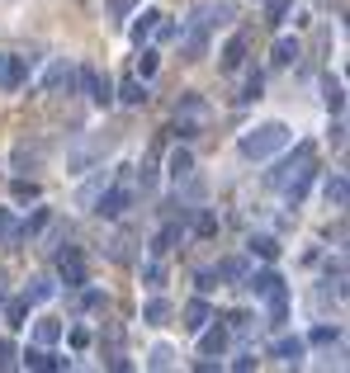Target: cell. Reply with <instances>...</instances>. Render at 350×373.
I'll return each mask as SVG.
<instances>
[{
    "mask_svg": "<svg viewBox=\"0 0 350 373\" xmlns=\"http://www.w3.org/2000/svg\"><path fill=\"white\" fill-rule=\"evenodd\" d=\"M289 142H294V128L274 118V123H261V128L242 133V156L246 161H270V156H279Z\"/></svg>",
    "mask_w": 350,
    "mask_h": 373,
    "instance_id": "6da1fadb",
    "label": "cell"
},
{
    "mask_svg": "<svg viewBox=\"0 0 350 373\" xmlns=\"http://www.w3.org/2000/svg\"><path fill=\"white\" fill-rule=\"evenodd\" d=\"M109 147H114V137H105V133H95V137H85V142H76V147L67 152V170H71V175L90 170L95 161H105Z\"/></svg>",
    "mask_w": 350,
    "mask_h": 373,
    "instance_id": "7a4b0ae2",
    "label": "cell"
},
{
    "mask_svg": "<svg viewBox=\"0 0 350 373\" xmlns=\"http://www.w3.org/2000/svg\"><path fill=\"white\" fill-rule=\"evenodd\" d=\"M232 0H204V5H194V19L189 28H199V33H213L218 24H232Z\"/></svg>",
    "mask_w": 350,
    "mask_h": 373,
    "instance_id": "3957f363",
    "label": "cell"
},
{
    "mask_svg": "<svg viewBox=\"0 0 350 373\" xmlns=\"http://www.w3.org/2000/svg\"><path fill=\"white\" fill-rule=\"evenodd\" d=\"M204 118H209V104L199 95H180V104H175V128H180V137H194L204 128Z\"/></svg>",
    "mask_w": 350,
    "mask_h": 373,
    "instance_id": "277c9868",
    "label": "cell"
},
{
    "mask_svg": "<svg viewBox=\"0 0 350 373\" xmlns=\"http://www.w3.org/2000/svg\"><path fill=\"white\" fill-rule=\"evenodd\" d=\"M128 203H133V189L105 185V194L95 199V213H100V217H123V213H128Z\"/></svg>",
    "mask_w": 350,
    "mask_h": 373,
    "instance_id": "5b68a950",
    "label": "cell"
},
{
    "mask_svg": "<svg viewBox=\"0 0 350 373\" xmlns=\"http://www.w3.org/2000/svg\"><path fill=\"white\" fill-rule=\"evenodd\" d=\"M166 175H170V185H185L189 175H194V152H189V147H175V152L166 156Z\"/></svg>",
    "mask_w": 350,
    "mask_h": 373,
    "instance_id": "8992f818",
    "label": "cell"
},
{
    "mask_svg": "<svg viewBox=\"0 0 350 373\" xmlns=\"http://www.w3.org/2000/svg\"><path fill=\"white\" fill-rule=\"evenodd\" d=\"M76 85L90 95V104H109V80H100L95 66H81V71H76Z\"/></svg>",
    "mask_w": 350,
    "mask_h": 373,
    "instance_id": "52a82bcc",
    "label": "cell"
},
{
    "mask_svg": "<svg viewBox=\"0 0 350 373\" xmlns=\"http://www.w3.org/2000/svg\"><path fill=\"white\" fill-rule=\"evenodd\" d=\"M57 274H62V284H67V289H81V284H85L81 255H76V251H62V255H57Z\"/></svg>",
    "mask_w": 350,
    "mask_h": 373,
    "instance_id": "ba28073f",
    "label": "cell"
},
{
    "mask_svg": "<svg viewBox=\"0 0 350 373\" xmlns=\"http://www.w3.org/2000/svg\"><path fill=\"white\" fill-rule=\"evenodd\" d=\"M303 340H298V336H279V340H274V345H270V354H274V359H279V364H289V369H298V364H303Z\"/></svg>",
    "mask_w": 350,
    "mask_h": 373,
    "instance_id": "9c48e42d",
    "label": "cell"
},
{
    "mask_svg": "<svg viewBox=\"0 0 350 373\" xmlns=\"http://www.w3.org/2000/svg\"><path fill=\"white\" fill-rule=\"evenodd\" d=\"M71 80H76V66H71L67 57H57L53 66L43 71V80H38V85H43V90H62V85H71Z\"/></svg>",
    "mask_w": 350,
    "mask_h": 373,
    "instance_id": "30bf717a",
    "label": "cell"
},
{
    "mask_svg": "<svg viewBox=\"0 0 350 373\" xmlns=\"http://www.w3.org/2000/svg\"><path fill=\"white\" fill-rule=\"evenodd\" d=\"M28 76V57H5V71H0V90H19Z\"/></svg>",
    "mask_w": 350,
    "mask_h": 373,
    "instance_id": "8fae6325",
    "label": "cell"
},
{
    "mask_svg": "<svg viewBox=\"0 0 350 373\" xmlns=\"http://www.w3.org/2000/svg\"><path fill=\"white\" fill-rule=\"evenodd\" d=\"M19 364H24V369H67V359H62V354H48L43 345L24 349V354H19Z\"/></svg>",
    "mask_w": 350,
    "mask_h": 373,
    "instance_id": "7c38bea8",
    "label": "cell"
},
{
    "mask_svg": "<svg viewBox=\"0 0 350 373\" xmlns=\"http://www.w3.org/2000/svg\"><path fill=\"white\" fill-rule=\"evenodd\" d=\"M194 336H199V354H222L227 349V326H204Z\"/></svg>",
    "mask_w": 350,
    "mask_h": 373,
    "instance_id": "4fadbf2b",
    "label": "cell"
},
{
    "mask_svg": "<svg viewBox=\"0 0 350 373\" xmlns=\"http://www.w3.org/2000/svg\"><path fill=\"white\" fill-rule=\"evenodd\" d=\"M157 24H161V15H157V10H142V15L133 19V33H128V38H133V48H142V43L157 33Z\"/></svg>",
    "mask_w": 350,
    "mask_h": 373,
    "instance_id": "5bb4252c",
    "label": "cell"
},
{
    "mask_svg": "<svg viewBox=\"0 0 350 373\" xmlns=\"http://www.w3.org/2000/svg\"><path fill=\"white\" fill-rule=\"evenodd\" d=\"M180 57H185V62H204V57H209V33L189 28V33H185V43H180Z\"/></svg>",
    "mask_w": 350,
    "mask_h": 373,
    "instance_id": "9a60e30c",
    "label": "cell"
},
{
    "mask_svg": "<svg viewBox=\"0 0 350 373\" xmlns=\"http://www.w3.org/2000/svg\"><path fill=\"white\" fill-rule=\"evenodd\" d=\"M246 289H251L256 298H265L270 289H279V274H274V269H256V274L246 269Z\"/></svg>",
    "mask_w": 350,
    "mask_h": 373,
    "instance_id": "2e32d148",
    "label": "cell"
},
{
    "mask_svg": "<svg viewBox=\"0 0 350 373\" xmlns=\"http://www.w3.org/2000/svg\"><path fill=\"white\" fill-rule=\"evenodd\" d=\"M209 321H213V307H209L204 298H194V302L185 307V326H189V331H204Z\"/></svg>",
    "mask_w": 350,
    "mask_h": 373,
    "instance_id": "e0dca14e",
    "label": "cell"
},
{
    "mask_svg": "<svg viewBox=\"0 0 350 373\" xmlns=\"http://www.w3.org/2000/svg\"><path fill=\"white\" fill-rule=\"evenodd\" d=\"M105 185H109V170H100L95 180H85V185H81V194H76V199H81V208H95V199L105 194Z\"/></svg>",
    "mask_w": 350,
    "mask_h": 373,
    "instance_id": "ac0fdd59",
    "label": "cell"
},
{
    "mask_svg": "<svg viewBox=\"0 0 350 373\" xmlns=\"http://www.w3.org/2000/svg\"><path fill=\"white\" fill-rule=\"evenodd\" d=\"M33 340H38V345H57V340H62V321L43 317L38 326H33Z\"/></svg>",
    "mask_w": 350,
    "mask_h": 373,
    "instance_id": "d6986e66",
    "label": "cell"
},
{
    "mask_svg": "<svg viewBox=\"0 0 350 373\" xmlns=\"http://www.w3.org/2000/svg\"><path fill=\"white\" fill-rule=\"evenodd\" d=\"M242 62H246V38L237 33V38H232V43L222 48V71H237Z\"/></svg>",
    "mask_w": 350,
    "mask_h": 373,
    "instance_id": "ffe728a7",
    "label": "cell"
},
{
    "mask_svg": "<svg viewBox=\"0 0 350 373\" xmlns=\"http://www.w3.org/2000/svg\"><path fill=\"white\" fill-rule=\"evenodd\" d=\"M180 237H185V227H180V222H166L161 232H157V241H152V251H157V255H166V251H170Z\"/></svg>",
    "mask_w": 350,
    "mask_h": 373,
    "instance_id": "44dd1931",
    "label": "cell"
},
{
    "mask_svg": "<svg viewBox=\"0 0 350 373\" xmlns=\"http://www.w3.org/2000/svg\"><path fill=\"white\" fill-rule=\"evenodd\" d=\"M346 194H350V185H346V175L336 170V175L326 180V203H331V208H346Z\"/></svg>",
    "mask_w": 350,
    "mask_h": 373,
    "instance_id": "7402d4cb",
    "label": "cell"
},
{
    "mask_svg": "<svg viewBox=\"0 0 350 373\" xmlns=\"http://www.w3.org/2000/svg\"><path fill=\"white\" fill-rule=\"evenodd\" d=\"M57 293V284H53V279H48V274H38V279H28V302H48V298H53Z\"/></svg>",
    "mask_w": 350,
    "mask_h": 373,
    "instance_id": "603a6c76",
    "label": "cell"
},
{
    "mask_svg": "<svg viewBox=\"0 0 350 373\" xmlns=\"http://www.w3.org/2000/svg\"><path fill=\"white\" fill-rule=\"evenodd\" d=\"M270 321H284L289 317V289H284V284H279V289H270Z\"/></svg>",
    "mask_w": 350,
    "mask_h": 373,
    "instance_id": "cb8c5ba5",
    "label": "cell"
},
{
    "mask_svg": "<svg viewBox=\"0 0 350 373\" xmlns=\"http://www.w3.org/2000/svg\"><path fill=\"white\" fill-rule=\"evenodd\" d=\"M322 100H326V109H331V113H341V104H346V90H341V80H336V76L322 80Z\"/></svg>",
    "mask_w": 350,
    "mask_h": 373,
    "instance_id": "d4e9b609",
    "label": "cell"
},
{
    "mask_svg": "<svg viewBox=\"0 0 350 373\" xmlns=\"http://www.w3.org/2000/svg\"><path fill=\"white\" fill-rule=\"evenodd\" d=\"M246 246H251V251H256L261 260H274V255H279V241H274V237H265V232H256V237L246 241Z\"/></svg>",
    "mask_w": 350,
    "mask_h": 373,
    "instance_id": "484cf974",
    "label": "cell"
},
{
    "mask_svg": "<svg viewBox=\"0 0 350 373\" xmlns=\"http://www.w3.org/2000/svg\"><path fill=\"white\" fill-rule=\"evenodd\" d=\"M166 317H170V302H166V298H152V302L142 307V321H147V326H161Z\"/></svg>",
    "mask_w": 350,
    "mask_h": 373,
    "instance_id": "4316f807",
    "label": "cell"
},
{
    "mask_svg": "<svg viewBox=\"0 0 350 373\" xmlns=\"http://www.w3.org/2000/svg\"><path fill=\"white\" fill-rule=\"evenodd\" d=\"M119 100H123V104H147V80H123Z\"/></svg>",
    "mask_w": 350,
    "mask_h": 373,
    "instance_id": "83f0119b",
    "label": "cell"
},
{
    "mask_svg": "<svg viewBox=\"0 0 350 373\" xmlns=\"http://www.w3.org/2000/svg\"><path fill=\"white\" fill-rule=\"evenodd\" d=\"M289 62H298V38H279L274 43V66H289Z\"/></svg>",
    "mask_w": 350,
    "mask_h": 373,
    "instance_id": "f1b7e54d",
    "label": "cell"
},
{
    "mask_svg": "<svg viewBox=\"0 0 350 373\" xmlns=\"http://www.w3.org/2000/svg\"><path fill=\"white\" fill-rule=\"evenodd\" d=\"M175 364V349L170 345H152V354H147V369H170Z\"/></svg>",
    "mask_w": 350,
    "mask_h": 373,
    "instance_id": "f546056e",
    "label": "cell"
},
{
    "mask_svg": "<svg viewBox=\"0 0 350 373\" xmlns=\"http://www.w3.org/2000/svg\"><path fill=\"white\" fill-rule=\"evenodd\" d=\"M38 161H43V147H19V152H15V165H19V170H33V165H38Z\"/></svg>",
    "mask_w": 350,
    "mask_h": 373,
    "instance_id": "4dcf8cb0",
    "label": "cell"
},
{
    "mask_svg": "<svg viewBox=\"0 0 350 373\" xmlns=\"http://www.w3.org/2000/svg\"><path fill=\"white\" fill-rule=\"evenodd\" d=\"M19 237H24V227L15 222V213H0V241H10V246H15Z\"/></svg>",
    "mask_w": 350,
    "mask_h": 373,
    "instance_id": "1f68e13d",
    "label": "cell"
},
{
    "mask_svg": "<svg viewBox=\"0 0 350 373\" xmlns=\"http://www.w3.org/2000/svg\"><path fill=\"white\" fill-rule=\"evenodd\" d=\"M28 307H33V302H28V298H15V302H10V307H5V321H10V326H24V317H28Z\"/></svg>",
    "mask_w": 350,
    "mask_h": 373,
    "instance_id": "d6a6232c",
    "label": "cell"
},
{
    "mask_svg": "<svg viewBox=\"0 0 350 373\" xmlns=\"http://www.w3.org/2000/svg\"><path fill=\"white\" fill-rule=\"evenodd\" d=\"M213 279H246V260H222L213 269Z\"/></svg>",
    "mask_w": 350,
    "mask_h": 373,
    "instance_id": "836d02e7",
    "label": "cell"
},
{
    "mask_svg": "<svg viewBox=\"0 0 350 373\" xmlns=\"http://www.w3.org/2000/svg\"><path fill=\"white\" fill-rule=\"evenodd\" d=\"M152 76H157V53L142 48V57H137V80H152Z\"/></svg>",
    "mask_w": 350,
    "mask_h": 373,
    "instance_id": "e575fe53",
    "label": "cell"
},
{
    "mask_svg": "<svg viewBox=\"0 0 350 373\" xmlns=\"http://www.w3.org/2000/svg\"><path fill=\"white\" fill-rule=\"evenodd\" d=\"M251 100H261V71H251L242 85V95H237V104H251Z\"/></svg>",
    "mask_w": 350,
    "mask_h": 373,
    "instance_id": "d590c367",
    "label": "cell"
},
{
    "mask_svg": "<svg viewBox=\"0 0 350 373\" xmlns=\"http://www.w3.org/2000/svg\"><path fill=\"white\" fill-rule=\"evenodd\" d=\"M308 340H313V345H331V340H341V326H313Z\"/></svg>",
    "mask_w": 350,
    "mask_h": 373,
    "instance_id": "8d00e7d4",
    "label": "cell"
},
{
    "mask_svg": "<svg viewBox=\"0 0 350 373\" xmlns=\"http://www.w3.org/2000/svg\"><path fill=\"white\" fill-rule=\"evenodd\" d=\"M15 364H19V345L0 336V369H15Z\"/></svg>",
    "mask_w": 350,
    "mask_h": 373,
    "instance_id": "74e56055",
    "label": "cell"
},
{
    "mask_svg": "<svg viewBox=\"0 0 350 373\" xmlns=\"http://www.w3.org/2000/svg\"><path fill=\"white\" fill-rule=\"evenodd\" d=\"M105 10L114 15V19H128V15L137 10V0H105Z\"/></svg>",
    "mask_w": 350,
    "mask_h": 373,
    "instance_id": "f35d334b",
    "label": "cell"
},
{
    "mask_svg": "<svg viewBox=\"0 0 350 373\" xmlns=\"http://www.w3.org/2000/svg\"><path fill=\"white\" fill-rule=\"evenodd\" d=\"M15 199H19V203H33V199H38V185H33V180H15Z\"/></svg>",
    "mask_w": 350,
    "mask_h": 373,
    "instance_id": "ab89813d",
    "label": "cell"
},
{
    "mask_svg": "<svg viewBox=\"0 0 350 373\" xmlns=\"http://www.w3.org/2000/svg\"><path fill=\"white\" fill-rule=\"evenodd\" d=\"M289 15V0H270V24H279Z\"/></svg>",
    "mask_w": 350,
    "mask_h": 373,
    "instance_id": "60d3db41",
    "label": "cell"
},
{
    "mask_svg": "<svg viewBox=\"0 0 350 373\" xmlns=\"http://www.w3.org/2000/svg\"><path fill=\"white\" fill-rule=\"evenodd\" d=\"M213 232H218V217L204 213V217H199V237H213Z\"/></svg>",
    "mask_w": 350,
    "mask_h": 373,
    "instance_id": "b9f144b4",
    "label": "cell"
},
{
    "mask_svg": "<svg viewBox=\"0 0 350 373\" xmlns=\"http://www.w3.org/2000/svg\"><path fill=\"white\" fill-rule=\"evenodd\" d=\"M142 279H147V284H161V265H157V260H152V265H142Z\"/></svg>",
    "mask_w": 350,
    "mask_h": 373,
    "instance_id": "7bdbcfd3",
    "label": "cell"
},
{
    "mask_svg": "<svg viewBox=\"0 0 350 373\" xmlns=\"http://www.w3.org/2000/svg\"><path fill=\"white\" fill-rule=\"evenodd\" d=\"M0 71H5V57H0Z\"/></svg>",
    "mask_w": 350,
    "mask_h": 373,
    "instance_id": "ee69618b",
    "label": "cell"
},
{
    "mask_svg": "<svg viewBox=\"0 0 350 373\" xmlns=\"http://www.w3.org/2000/svg\"><path fill=\"white\" fill-rule=\"evenodd\" d=\"M0 307H5V293H0Z\"/></svg>",
    "mask_w": 350,
    "mask_h": 373,
    "instance_id": "f6af8a7d",
    "label": "cell"
}]
</instances>
